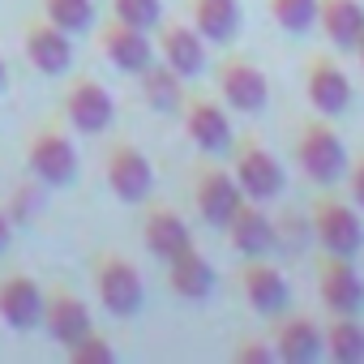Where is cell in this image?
Listing matches in <instances>:
<instances>
[{
	"instance_id": "19",
	"label": "cell",
	"mask_w": 364,
	"mask_h": 364,
	"mask_svg": "<svg viewBox=\"0 0 364 364\" xmlns=\"http://www.w3.org/2000/svg\"><path fill=\"white\" fill-rule=\"evenodd\" d=\"M43 330L60 347H73L86 334H95V317H90L86 300H77L69 291H48V300H43Z\"/></svg>"
},
{
	"instance_id": "26",
	"label": "cell",
	"mask_w": 364,
	"mask_h": 364,
	"mask_svg": "<svg viewBox=\"0 0 364 364\" xmlns=\"http://www.w3.org/2000/svg\"><path fill=\"white\" fill-rule=\"evenodd\" d=\"M326 355L334 364H364V321H360V313L334 317L326 326Z\"/></svg>"
},
{
	"instance_id": "21",
	"label": "cell",
	"mask_w": 364,
	"mask_h": 364,
	"mask_svg": "<svg viewBox=\"0 0 364 364\" xmlns=\"http://www.w3.org/2000/svg\"><path fill=\"white\" fill-rule=\"evenodd\" d=\"M317 26L338 52H355L364 35V5L360 0H317Z\"/></svg>"
},
{
	"instance_id": "25",
	"label": "cell",
	"mask_w": 364,
	"mask_h": 364,
	"mask_svg": "<svg viewBox=\"0 0 364 364\" xmlns=\"http://www.w3.org/2000/svg\"><path fill=\"white\" fill-rule=\"evenodd\" d=\"M141 77V99H146V107H154V112H180L185 107V77H180L171 65H163V60H154L146 73H137Z\"/></svg>"
},
{
	"instance_id": "9",
	"label": "cell",
	"mask_w": 364,
	"mask_h": 364,
	"mask_svg": "<svg viewBox=\"0 0 364 364\" xmlns=\"http://www.w3.org/2000/svg\"><path fill=\"white\" fill-rule=\"evenodd\" d=\"M193 206H198V215H202L210 228H228V219L245 206V193H240V185H236L232 171L206 167V171L193 180Z\"/></svg>"
},
{
	"instance_id": "14",
	"label": "cell",
	"mask_w": 364,
	"mask_h": 364,
	"mask_svg": "<svg viewBox=\"0 0 364 364\" xmlns=\"http://www.w3.org/2000/svg\"><path fill=\"white\" fill-rule=\"evenodd\" d=\"M65 120L77 133H103L116 120V103H112V95L95 77H77L69 86V95H65Z\"/></svg>"
},
{
	"instance_id": "5",
	"label": "cell",
	"mask_w": 364,
	"mask_h": 364,
	"mask_svg": "<svg viewBox=\"0 0 364 364\" xmlns=\"http://www.w3.org/2000/svg\"><path fill=\"white\" fill-rule=\"evenodd\" d=\"M215 90H219L223 107H232V112H240V116H253V112H262V107L270 103V77H266L253 60H245V56H232V60L219 65Z\"/></svg>"
},
{
	"instance_id": "20",
	"label": "cell",
	"mask_w": 364,
	"mask_h": 364,
	"mask_svg": "<svg viewBox=\"0 0 364 364\" xmlns=\"http://www.w3.org/2000/svg\"><path fill=\"white\" fill-rule=\"evenodd\" d=\"M326 355V330L313 317H287L274 330V360L283 364H317Z\"/></svg>"
},
{
	"instance_id": "11",
	"label": "cell",
	"mask_w": 364,
	"mask_h": 364,
	"mask_svg": "<svg viewBox=\"0 0 364 364\" xmlns=\"http://www.w3.org/2000/svg\"><path fill=\"white\" fill-rule=\"evenodd\" d=\"M99 48L103 56L120 69V73H146L154 60H159V48L150 39V31H137V26H124V22H107L103 35H99Z\"/></svg>"
},
{
	"instance_id": "1",
	"label": "cell",
	"mask_w": 364,
	"mask_h": 364,
	"mask_svg": "<svg viewBox=\"0 0 364 364\" xmlns=\"http://www.w3.org/2000/svg\"><path fill=\"white\" fill-rule=\"evenodd\" d=\"M296 159H300V171L313 180V185H334L347 171V146L343 137L334 133V124L321 120H309L296 137Z\"/></svg>"
},
{
	"instance_id": "32",
	"label": "cell",
	"mask_w": 364,
	"mask_h": 364,
	"mask_svg": "<svg viewBox=\"0 0 364 364\" xmlns=\"http://www.w3.org/2000/svg\"><path fill=\"white\" fill-rule=\"evenodd\" d=\"M347 189H351V202L364 210V159H360V163L347 171Z\"/></svg>"
},
{
	"instance_id": "6",
	"label": "cell",
	"mask_w": 364,
	"mask_h": 364,
	"mask_svg": "<svg viewBox=\"0 0 364 364\" xmlns=\"http://www.w3.org/2000/svg\"><path fill=\"white\" fill-rule=\"evenodd\" d=\"M313 236L334 257H355L364 249V223H360L355 206L334 202V198H321L313 206Z\"/></svg>"
},
{
	"instance_id": "34",
	"label": "cell",
	"mask_w": 364,
	"mask_h": 364,
	"mask_svg": "<svg viewBox=\"0 0 364 364\" xmlns=\"http://www.w3.org/2000/svg\"><path fill=\"white\" fill-rule=\"evenodd\" d=\"M5 86H9V69H5V56H0V95H5Z\"/></svg>"
},
{
	"instance_id": "13",
	"label": "cell",
	"mask_w": 364,
	"mask_h": 364,
	"mask_svg": "<svg viewBox=\"0 0 364 364\" xmlns=\"http://www.w3.org/2000/svg\"><path fill=\"white\" fill-rule=\"evenodd\" d=\"M22 48H26V60H31L39 73H48V77H60V73L73 69V35L60 31V26H52L48 18L26 26Z\"/></svg>"
},
{
	"instance_id": "31",
	"label": "cell",
	"mask_w": 364,
	"mask_h": 364,
	"mask_svg": "<svg viewBox=\"0 0 364 364\" xmlns=\"http://www.w3.org/2000/svg\"><path fill=\"white\" fill-rule=\"evenodd\" d=\"M236 360L240 364H274V343H240Z\"/></svg>"
},
{
	"instance_id": "2",
	"label": "cell",
	"mask_w": 364,
	"mask_h": 364,
	"mask_svg": "<svg viewBox=\"0 0 364 364\" xmlns=\"http://www.w3.org/2000/svg\"><path fill=\"white\" fill-rule=\"evenodd\" d=\"M95 296L112 317H133L146 304V283H141V274L129 257L103 253L95 262Z\"/></svg>"
},
{
	"instance_id": "10",
	"label": "cell",
	"mask_w": 364,
	"mask_h": 364,
	"mask_svg": "<svg viewBox=\"0 0 364 364\" xmlns=\"http://www.w3.org/2000/svg\"><path fill=\"white\" fill-rule=\"evenodd\" d=\"M154 48H159V60L171 65L185 82L198 77V73L206 69V39L198 35L193 22H159Z\"/></svg>"
},
{
	"instance_id": "24",
	"label": "cell",
	"mask_w": 364,
	"mask_h": 364,
	"mask_svg": "<svg viewBox=\"0 0 364 364\" xmlns=\"http://www.w3.org/2000/svg\"><path fill=\"white\" fill-rule=\"evenodd\" d=\"M141 236H146V249L159 262H171L185 249H193V232H189V223L180 219L176 210H150L146 223H141Z\"/></svg>"
},
{
	"instance_id": "3",
	"label": "cell",
	"mask_w": 364,
	"mask_h": 364,
	"mask_svg": "<svg viewBox=\"0 0 364 364\" xmlns=\"http://www.w3.org/2000/svg\"><path fill=\"white\" fill-rule=\"evenodd\" d=\"M232 176H236V185H240L245 202H262V206H266V202H274V198L287 189V176H283L279 159H274L266 146H257L253 137L236 146Z\"/></svg>"
},
{
	"instance_id": "15",
	"label": "cell",
	"mask_w": 364,
	"mask_h": 364,
	"mask_svg": "<svg viewBox=\"0 0 364 364\" xmlns=\"http://www.w3.org/2000/svg\"><path fill=\"white\" fill-rule=\"evenodd\" d=\"M185 133L202 154H223L232 146V120L223 112V99L219 103L206 99V95L185 99Z\"/></svg>"
},
{
	"instance_id": "7",
	"label": "cell",
	"mask_w": 364,
	"mask_h": 364,
	"mask_svg": "<svg viewBox=\"0 0 364 364\" xmlns=\"http://www.w3.org/2000/svg\"><path fill=\"white\" fill-rule=\"evenodd\" d=\"M317 296H321V304H326L334 317H351V313L364 309V279H360V270L351 266V257L326 253L321 274H317Z\"/></svg>"
},
{
	"instance_id": "12",
	"label": "cell",
	"mask_w": 364,
	"mask_h": 364,
	"mask_svg": "<svg viewBox=\"0 0 364 364\" xmlns=\"http://www.w3.org/2000/svg\"><path fill=\"white\" fill-rule=\"evenodd\" d=\"M304 95H309V103H313L317 116H326V120H330V116H343V112L351 107V77L343 73L338 60L313 56L309 77H304Z\"/></svg>"
},
{
	"instance_id": "17",
	"label": "cell",
	"mask_w": 364,
	"mask_h": 364,
	"mask_svg": "<svg viewBox=\"0 0 364 364\" xmlns=\"http://www.w3.org/2000/svg\"><path fill=\"white\" fill-rule=\"evenodd\" d=\"M228 245L240 253V257H266L274 245H279V228L274 219L262 210V202H245L232 219H228Z\"/></svg>"
},
{
	"instance_id": "30",
	"label": "cell",
	"mask_w": 364,
	"mask_h": 364,
	"mask_svg": "<svg viewBox=\"0 0 364 364\" xmlns=\"http://www.w3.org/2000/svg\"><path fill=\"white\" fill-rule=\"evenodd\" d=\"M69 355H73L77 364H112V360H116L112 343H107V338H99V334H86L82 343H73V347H69Z\"/></svg>"
},
{
	"instance_id": "4",
	"label": "cell",
	"mask_w": 364,
	"mask_h": 364,
	"mask_svg": "<svg viewBox=\"0 0 364 364\" xmlns=\"http://www.w3.org/2000/svg\"><path fill=\"white\" fill-rule=\"evenodd\" d=\"M26 167L39 185L48 189H65L77 180V150L60 129H39L26 146Z\"/></svg>"
},
{
	"instance_id": "27",
	"label": "cell",
	"mask_w": 364,
	"mask_h": 364,
	"mask_svg": "<svg viewBox=\"0 0 364 364\" xmlns=\"http://www.w3.org/2000/svg\"><path fill=\"white\" fill-rule=\"evenodd\" d=\"M43 18L69 35H82L95 26V0H43Z\"/></svg>"
},
{
	"instance_id": "8",
	"label": "cell",
	"mask_w": 364,
	"mask_h": 364,
	"mask_svg": "<svg viewBox=\"0 0 364 364\" xmlns=\"http://www.w3.org/2000/svg\"><path fill=\"white\" fill-rule=\"evenodd\" d=\"M103 171H107V189L129 206H137L154 193V167L137 146H112Z\"/></svg>"
},
{
	"instance_id": "23",
	"label": "cell",
	"mask_w": 364,
	"mask_h": 364,
	"mask_svg": "<svg viewBox=\"0 0 364 364\" xmlns=\"http://www.w3.org/2000/svg\"><path fill=\"white\" fill-rule=\"evenodd\" d=\"M189 22L206 43H232L240 35V0H189Z\"/></svg>"
},
{
	"instance_id": "33",
	"label": "cell",
	"mask_w": 364,
	"mask_h": 364,
	"mask_svg": "<svg viewBox=\"0 0 364 364\" xmlns=\"http://www.w3.org/2000/svg\"><path fill=\"white\" fill-rule=\"evenodd\" d=\"M9 245H14V219L0 210V253H9Z\"/></svg>"
},
{
	"instance_id": "22",
	"label": "cell",
	"mask_w": 364,
	"mask_h": 364,
	"mask_svg": "<svg viewBox=\"0 0 364 364\" xmlns=\"http://www.w3.org/2000/svg\"><path fill=\"white\" fill-rule=\"evenodd\" d=\"M167 287H171L180 300L202 304V300H210V291H215V270H210V262H206L198 249H185L180 257L167 262Z\"/></svg>"
},
{
	"instance_id": "16",
	"label": "cell",
	"mask_w": 364,
	"mask_h": 364,
	"mask_svg": "<svg viewBox=\"0 0 364 364\" xmlns=\"http://www.w3.org/2000/svg\"><path fill=\"white\" fill-rule=\"evenodd\" d=\"M240 287H245V300L257 317H283L287 304H291V287H287L283 270H274L262 257H249V266L240 274Z\"/></svg>"
},
{
	"instance_id": "28",
	"label": "cell",
	"mask_w": 364,
	"mask_h": 364,
	"mask_svg": "<svg viewBox=\"0 0 364 364\" xmlns=\"http://www.w3.org/2000/svg\"><path fill=\"white\" fill-rule=\"evenodd\" d=\"M270 18L287 35H309L317 26V0H270Z\"/></svg>"
},
{
	"instance_id": "35",
	"label": "cell",
	"mask_w": 364,
	"mask_h": 364,
	"mask_svg": "<svg viewBox=\"0 0 364 364\" xmlns=\"http://www.w3.org/2000/svg\"><path fill=\"white\" fill-rule=\"evenodd\" d=\"M355 56H360V69H364V35H360V43H355Z\"/></svg>"
},
{
	"instance_id": "18",
	"label": "cell",
	"mask_w": 364,
	"mask_h": 364,
	"mask_svg": "<svg viewBox=\"0 0 364 364\" xmlns=\"http://www.w3.org/2000/svg\"><path fill=\"white\" fill-rule=\"evenodd\" d=\"M43 300H48V291L35 279H26V274L0 279V321H5L9 330L43 326Z\"/></svg>"
},
{
	"instance_id": "29",
	"label": "cell",
	"mask_w": 364,
	"mask_h": 364,
	"mask_svg": "<svg viewBox=\"0 0 364 364\" xmlns=\"http://www.w3.org/2000/svg\"><path fill=\"white\" fill-rule=\"evenodd\" d=\"M112 18L137 31H159L163 22V0H112Z\"/></svg>"
}]
</instances>
